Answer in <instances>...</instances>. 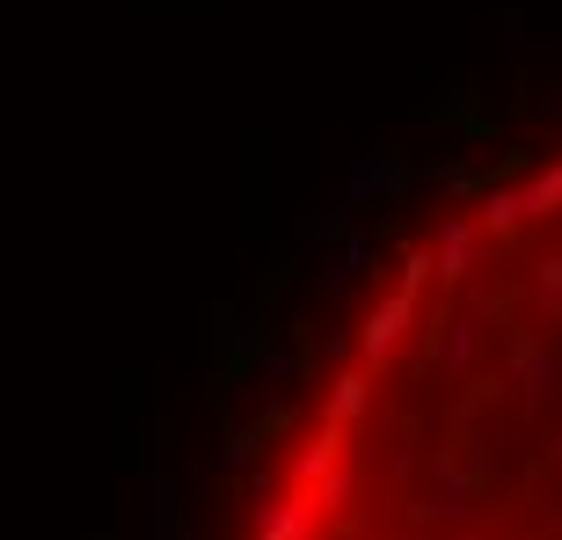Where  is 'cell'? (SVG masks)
<instances>
[{"label":"cell","mask_w":562,"mask_h":540,"mask_svg":"<svg viewBox=\"0 0 562 540\" xmlns=\"http://www.w3.org/2000/svg\"><path fill=\"white\" fill-rule=\"evenodd\" d=\"M241 540H562V154L460 190L380 263Z\"/></svg>","instance_id":"6da1fadb"}]
</instances>
